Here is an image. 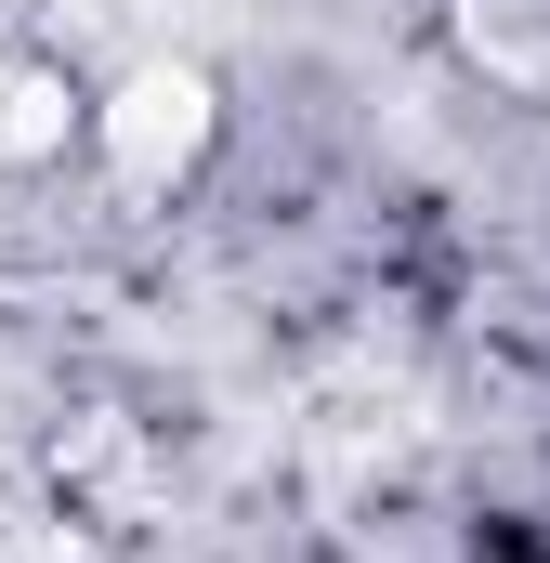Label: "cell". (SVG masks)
I'll use <instances>...</instances> for the list:
<instances>
[]
</instances>
